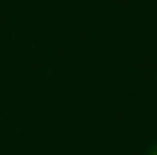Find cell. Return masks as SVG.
Returning a JSON list of instances; mask_svg holds the SVG:
<instances>
[{
	"mask_svg": "<svg viewBox=\"0 0 157 155\" xmlns=\"http://www.w3.org/2000/svg\"><path fill=\"white\" fill-rule=\"evenodd\" d=\"M149 155H157V145H155L153 149H151V153H149Z\"/></svg>",
	"mask_w": 157,
	"mask_h": 155,
	"instance_id": "obj_1",
	"label": "cell"
}]
</instances>
